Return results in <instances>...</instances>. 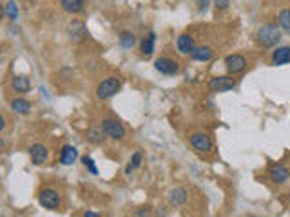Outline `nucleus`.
<instances>
[{
    "instance_id": "nucleus-10",
    "label": "nucleus",
    "mask_w": 290,
    "mask_h": 217,
    "mask_svg": "<svg viewBox=\"0 0 290 217\" xmlns=\"http://www.w3.org/2000/svg\"><path fill=\"white\" fill-rule=\"evenodd\" d=\"M268 176H270V179H272L274 183L283 185L289 181L290 172H289V168L283 167V165H274V167H270V170H268Z\"/></svg>"
},
{
    "instance_id": "nucleus-8",
    "label": "nucleus",
    "mask_w": 290,
    "mask_h": 217,
    "mask_svg": "<svg viewBox=\"0 0 290 217\" xmlns=\"http://www.w3.org/2000/svg\"><path fill=\"white\" fill-rule=\"evenodd\" d=\"M154 67H156L158 72H162V74H167V76H173V74H176V72L180 71V65L178 62L173 60V58H158L156 62H154Z\"/></svg>"
},
{
    "instance_id": "nucleus-15",
    "label": "nucleus",
    "mask_w": 290,
    "mask_h": 217,
    "mask_svg": "<svg viewBox=\"0 0 290 217\" xmlns=\"http://www.w3.org/2000/svg\"><path fill=\"white\" fill-rule=\"evenodd\" d=\"M60 6L66 13H71V15H78V13L84 11L85 7V0H60Z\"/></svg>"
},
{
    "instance_id": "nucleus-20",
    "label": "nucleus",
    "mask_w": 290,
    "mask_h": 217,
    "mask_svg": "<svg viewBox=\"0 0 290 217\" xmlns=\"http://www.w3.org/2000/svg\"><path fill=\"white\" fill-rule=\"evenodd\" d=\"M85 138H87V141H91V143L100 145V143H104V139H106V132H104V128L102 127H93L87 130Z\"/></svg>"
},
{
    "instance_id": "nucleus-4",
    "label": "nucleus",
    "mask_w": 290,
    "mask_h": 217,
    "mask_svg": "<svg viewBox=\"0 0 290 217\" xmlns=\"http://www.w3.org/2000/svg\"><path fill=\"white\" fill-rule=\"evenodd\" d=\"M38 201H40V205L44 206V208H47V210H56V208H60V205H62L60 194L53 188L40 190Z\"/></svg>"
},
{
    "instance_id": "nucleus-19",
    "label": "nucleus",
    "mask_w": 290,
    "mask_h": 217,
    "mask_svg": "<svg viewBox=\"0 0 290 217\" xmlns=\"http://www.w3.org/2000/svg\"><path fill=\"white\" fill-rule=\"evenodd\" d=\"M190 56L194 58L196 62H209L214 56V51L209 47V45H201V47H194Z\"/></svg>"
},
{
    "instance_id": "nucleus-1",
    "label": "nucleus",
    "mask_w": 290,
    "mask_h": 217,
    "mask_svg": "<svg viewBox=\"0 0 290 217\" xmlns=\"http://www.w3.org/2000/svg\"><path fill=\"white\" fill-rule=\"evenodd\" d=\"M257 44L261 47H274L281 40V31L276 24H265L261 28L257 29L256 33Z\"/></svg>"
},
{
    "instance_id": "nucleus-5",
    "label": "nucleus",
    "mask_w": 290,
    "mask_h": 217,
    "mask_svg": "<svg viewBox=\"0 0 290 217\" xmlns=\"http://www.w3.org/2000/svg\"><path fill=\"white\" fill-rule=\"evenodd\" d=\"M236 87V80L232 76H216L209 82V89L212 93H227Z\"/></svg>"
},
{
    "instance_id": "nucleus-25",
    "label": "nucleus",
    "mask_w": 290,
    "mask_h": 217,
    "mask_svg": "<svg viewBox=\"0 0 290 217\" xmlns=\"http://www.w3.org/2000/svg\"><path fill=\"white\" fill-rule=\"evenodd\" d=\"M82 163H84V167H87V170H89L93 176H98V168H96V163L93 161V157L84 156L82 157Z\"/></svg>"
},
{
    "instance_id": "nucleus-21",
    "label": "nucleus",
    "mask_w": 290,
    "mask_h": 217,
    "mask_svg": "<svg viewBox=\"0 0 290 217\" xmlns=\"http://www.w3.org/2000/svg\"><path fill=\"white\" fill-rule=\"evenodd\" d=\"M11 109L17 112V114H22V116H26V114H29V112H31V103H29L28 100L17 98V100L11 101Z\"/></svg>"
},
{
    "instance_id": "nucleus-24",
    "label": "nucleus",
    "mask_w": 290,
    "mask_h": 217,
    "mask_svg": "<svg viewBox=\"0 0 290 217\" xmlns=\"http://www.w3.org/2000/svg\"><path fill=\"white\" fill-rule=\"evenodd\" d=\"M6 15H7V18L11 20V22H15L18 18V6L15 4V2H7V6H6Z\"/></svg>"
},
{
    "instance_id": "nucleus-30",
    "label": "nucleus",
    "mask_w": 290,
    "mask_h": 217,
    "mask_svg": "<svg viewBox=\"0 0 290 217\" xmlns=\"http://www.w3.org/2000/svg\"><path fill=\"white\" fill-rule=\"evenodd\" d=\"M85 217H100V214H95V212H85Z\"/></svg>"
},
{
    "instance_id": "nucleus-31",
    "label": "nucleus",
    "mask_w": 290,
    "mask_h": 217,
    "mask_svg": "<svg viewBox=\"0 0 290 217\" xmlns=\"http://www.w3.org/2000/svg\"><path fill=\"white\" fill-rule=\"evenodd\" d=\"M4 15H6V7H4L2 4H0V20L4 18Z\"/></svg>"
},
{
    "instance_id": "nucleus-29",
    "label": "nucleus",
    "mask_w": 290,
    "mask_h": 217,
    "mask_svg": "<svg viewBox=\"0 0 290 217\" xmlns=\"http://www.w3.org/2000/svg\"><path fill=\"white\" fill-rule=\"evenodd\" d=\"M4 128H6V120H4V118L0 116V132H2Z\"/></svg>"
},
{
    "instance_id": "nucleus-26",
    "label": "nucleus",
    "mask_w": 290,
    "mask_h": 217,
    "mask_svg": "<svg viewBox=\"0 0 290 217\" xmlns=\"http://www.w3.org/2000/svg\"><path fill=\"white\" fill-rule=\"evenodd\" d=\"M131 165H133V168H138L140 165H142V154L140 152H134L133 157H131Z\"/></svg>"
},
{
    "instance_id": "nucleus-7",
    "label": "nucleus",
    "mask_w": 290,
    "mask_h": 217,
    "mask_svg": "<svg viewBox=\"0 0 290 217\" xmlns=\"http://www.w3.org/2000/svg\"><path fill=\"white\" fill-rule=\"evenodd\" d=\"M225 67H227V72H229V74H238V72L245 71V67H247L245 56L229 55L225 58Z\"/></svg>"
},
{
    "instance_id": "nucleus-23",
    "label": "nucleus",
    "mask_w": 290,
    "mask_h": 217,
    "mask_svg": "<svg viewBox=\"0 0 290 217\" xmlns=\"http://www.w3.org/2000/svg\"><path fill=\"white\" fill-rule=\"evenodd\" d=\"M279 26H281L285 33L290 34V9H283L279 13Z\"/></svg>"
},
{
    "instance_id": "nucleus-6",
    "label": "nucleus",
    "mask_w": 290,
    "mask_h": 217,
    "mask_svg": "<svg viewBox=\"0 0 290 217\" xmlns=\"http://www.w3.org/2000/svg\"><path fill=\"white\" fill-rule=\"evenodd\" d=\"M190 145L194 147L198 152H209L212 149V139L209 134H203V132H196L192 134L189 138Z\"/></svg>"
},
{
    "instance_id": "nucleus-16",
    "label": "nucleus",
    "mask_w": 290,
    "mask_h": 217,
    "mask_svg": "<svg viewBox=\"0 0 290 217\" xmlns=\"http://www.w3.org/2000/svg\"><path fill=\"white\" fill-rule=\"evenodd\" d=\"M272 63L274 65H285V63H290V47L283 45V47H278V49L274 51Z\"/></svg>"
},
{
    "instance_id": "nucleus-11",
    "label": "nucleus",
    "mask_w": 290,
    "mask_h": 217,
    "mask_svg": "<svg viewBox=\"0 0 290 217\" xmlns=\"http://www.w3.org/2000/svg\"><path fill=\"white\" fill-rule=\"evenodd\" d=\"M154 45H156V34L149 33L147 36H144L142 44H140V55L144 58H151L154 53Z\"/></svg>"
},
{
    "instance_id": "nucleus-3",
    "label": "nucleus",
    "mask_w": 290,
    "mask_h": 217,
    "mask_svg": "<svg viewBox=\"0 0 290 217\" xmlns=\"http://www.w3.org/2000/svg\"><path fill=\"white\" fill-rule=\"evenodd\" d=\"M102 128H104V132H106L107 138L114 139V141H120V139L125 138V128L123 125L118 120H112V118H107L102 122Z\"/></svg>"
},
{
    "instance_id": "nucleus-22",
    "label": "nucleus",
    "mask_w": 290,
    "mask_h": 217,
    "mask_svg": "<svg viewBox=\"0 0 290 217\" xmlns=\"http://www.w3.org/2000/svg\"><path fill=\"white\" fill-rule=\"evenodd\" d=\"M136 44V36L133 33H129V31H123L120 34V45H122L123 49H131L133 45Z\"/></svg>"
},
{
    "instance_id": "nucleus-9",
    "label": "nucleus",
    "mask_w": 290,
    "mask_h": 217,
    "mask_svg": "<svg viewBox=\"0 0 290 217\" xmlns=\"http://www.w3.org/2000/svg\"><path fill=\"white\" fill-rule=\"evenodd\" d=\"M29 157H31V161L35 165H42V163L49 157V151H47V147H44L42 143H35L31 145V149H29Z\"/></svg>"
},
{
    "instance_id": "nucleus-27",
    "label": "nucleus",
    "mask_w": 290,
    "mask_h": 217,
    "mask_svg": "<svg viewBox=\"0 0 290 217\" xmlns=\"http://www.w3.org/2000/svg\"><path fill=\"white\" fill-rule=\"evenodd\" d=\"M214 4H216L218 9H227L230 4V0H214Z\"/></svg>"
},
{
    "instance_id": "nucleus-14",
    "label": "nucleus",
    "mask_w": 290,
    "mask_h": 217,
    "mask_svg": "<svg viewBox=\"0 0 290 217\" xmlns=\"http://www.w3.org/2000/svg\"><path fill=\"white\" fill-rule=\"evenodd\" d=\"M78 159V151L72 145H64L60 152V163L62 165H72Z\"/></svg>"
},
{
    "instance_id": "nucleus-2",
    "label": "nucleus",
    "mask_w": 290,
    "mask_h": 217,
    "mask_svg": "<svg viewBox=\"0 0 290 217\" xmlns=\"http://www.w3.org/2000/svg\"><path fill=\"white\" fill-rule=\"evenodd\" d=\"M122 87V80L116 78V76H109V78L102 80L98 87H96V96L100 98V100H109L112 96L116 94L118 91Z\"/></svg>"
},
{
    "instance_id": "nucleus-13",
    "label": "nucleus",
    "mask_w": 290,
    "mask_h": 217,
    "mask_svg": "<svg viewBox=\"0 0 290 217\" xmlns=\"http://www.w3.org/2000/svg\"><path fill=\"white\" fill-rule=\"evenodd\" d=\"M176 47H178V53L181 55H190L192 49H194V38L190 34H180L178 40H176Z\"/></svg>"
},
{
    "instance_id": "nucleus-17",
    "label": "nucleus",
    "mask_w": 290,
    "mask_h": 217,
    "mask_svg": "<svg viewBox=\"0 0 290 217\" xmlns=\"http://www.w3.org/2000/svg\"><path fill=\"white\" fill-rule=\"evenodd\" d=\"M189 199V192L185 188H174L169 192V201H171V205L173 206H181L187 203Z\"/></svg>"
},
{
    "instance_id": "nucleus-12",
    "label": "nucleus",
    "mask_w": 290,
    "mask_h": 217,
    "mask_svg": "<svg viewBox=\"0 0 290 217\" xmlns=\"http://www.w3.org/2000/svg\"><path fill=\"white\" fill-rule=\"evenodd\" d=\"M69 33H71V38L74 42H82V40L87 38V28L82 20H72V24L69 26Z\"/></svg>"
},
{
    "instance_id": "nucleus-18",
    "label": "nucleus",
    "mask_w": 290,
    "mask_h": 217,
    "mask_svg": "<svg viewBox=\"0 0 290 217\" xmlns=\"http://www.w3.org/2000/svg\"><path fill=\"white\" fill-rule=\"evenodd\" d=\"M11 85L17 93L24 94V93H29V89H31V80H29V76L18 74V76H15V78L11 80Z\"/></svg>"
},
{
    "instance_id": "nucleus-32",
    "label": "nucleus",
    "mask_w": 290,
    "mask_h": 217,
    "mask_svg": "<svg viewBox=\"0 0 290 217\" xmlns=\"http://www.w3.org/2000/svg\"><path fill=\"white\" fill-rule=\"evenodd\" d=\"M133 170H134V168H133V165H131V163H129V165H127V168H125V174H131V172H133Z\"/></svg>"
},
{
    "instance_id": "nucleus-28",
    "label": "nucleus",
    "mask_w": 290,
    "mask_h": 217,
    "mask_svg": "<svg viewBox=\"0 0 290 217\" xmlns=\"http://www.w3.org/2000/svg\"><path fill=\"white\" fill-rule=\"evenodd\" d=\"M209 4H211V0H198V9L200 11H207Z\"/></svg>"
}]
</instances>
